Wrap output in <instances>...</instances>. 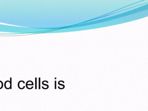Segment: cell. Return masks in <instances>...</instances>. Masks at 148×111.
<instances>
[{"instance_id": "cell-1", "label": "cell", "mask_w": 148, "mask_h": 111, "mask_svg": "<svg viewBox=\"0 0 148 111\" xmlns=\"http://www.w3.org/2000/svg\"><path fill=\"white\" fill-rule=\"evenodd\" d=\"M12 78H10V81H7L5 83V87L6 89H10L12 88Z\"/></svg>"}, {"instance_id": "cell-4", "label": "cell", "mask_w": 148, "mask_h": 111, "mask_svg": "<svg viewBox=\"0 0 148 111\" xmlns=\"http://www.w3.org/2000/svg\"><path fill=\"white\" fill-rule=\"evenodd\" d=\"M3 83L1 81H0V89H1V88H3Z\"/></svg>"}, {"instance_id": "cell-5", "label": "cell", "mask_w": 148, "mask_h": 111, "mask_svg": "<svg viewBox=\"0 0 148 111\" xmlns=\"http://www.w3.org/2000/svg\"><path fill=\"white\" fill-rule=\"evenodd\" d=\"M40 78H39V88H40Z\"/></svg>"}, {"instance_id": "cell-2", "label": "cell", "mask_w": 148, "mask_h": 111, "mask_svg": "<svg viewBox=\"0 0 148 111\" xmlns=\"http://www.w3.org/2000/svg\"><path fill=\"white\" fill-rule=\"evenodd\" d=\"M25 82L23 81H21L18 83V86L20 89H24L25 88Z\"/></svg>"}, {"instance_id": "cell-3", "label": "cell", "mask_w": 148, "mask_h": 111, "mask_svg": "<svg viewBox=\"0 0 148 111\" xmlns=\"http://www.w3.org/2000/svg\"><path fill=\"white\" fill-rule=\"evenodd\" d=\"M32 86L34 85V83L32 82L31 83H29V82L27 81V82L26 83V87L27 88H28V89H32V88H33V86H32Z\"/></svg>"}, {"instance_id": "cell-6", "label": "cell", "mask_w": 148, "mask_h": 111, "mask_svg": "<svg viewBox=\"0 0 148 111\" xmlns=\"http://www.w3.org/2000/svg\"><path fill=\"white\" fill-rule=\"evenodd\" d=\"M37 78H35V89H37Z\"/></svg>"}]
</instances>
